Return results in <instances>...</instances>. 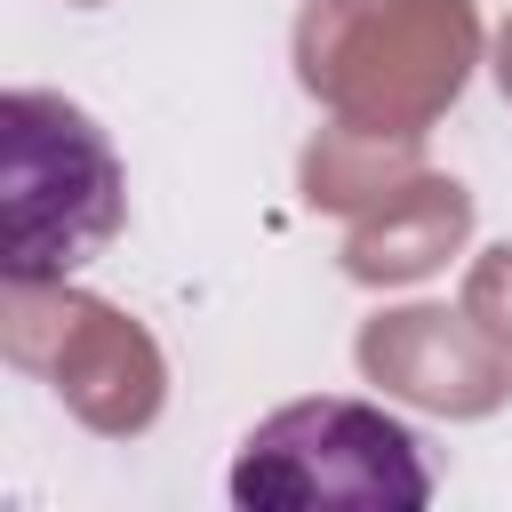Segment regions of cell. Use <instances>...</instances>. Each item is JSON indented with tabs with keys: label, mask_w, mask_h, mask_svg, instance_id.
I'll return each instance as SVG.
<instances>
[{
	"label": "cell",
	"mask_w": 512,
	"mask_h": 512,
	"mask_svg": "<svg viewBox=\"0 0 512 512\" xmlns=\"http://www.w3.org/2000/svg\"><path fill=\"white\" fill-rule=\"evenodd\" d=\"M128 184L104 128L40 88L0 96V272L16 288L96 264L120 232Z\"/></svg>",
	"instance_id": "cell-1"
},
{
	"label": "cell",
	"mask_w": 512,
	"mask_h": 512,
	"mask_svg": "<svg viewBox=\"0 0 512 512\" xmlns=\"http://www.w3.org/2000/svg\"><path fill=\"white\" fill-rule=\"evenodd\" d=\"M240 512H416L432 504L424 440L368 400H288L272 408L232 464Z\"/></svg>",
	"instance_id": "cell-2"
}]
</instances>
